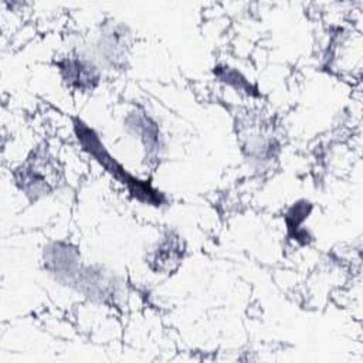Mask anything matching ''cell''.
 <instances>
[{
	"label": "cell",
	"instance_id": "obj_5",
	"mask_svg": "<svg viewBox=\"0 0 363 363\" xmlns=\"http://www.w3.org/2000/svg\"><path fill=\"white\" fill-rule=\"evenodd\" d=\"M54 64L62 84L75 92H92L101 84L104 71L85 48L61 55Z\"/></svg>",
	"mask_w": 363,
	"mask_h": 363
},
{
	"label": "cell",
	"instance_id": "obj_11",
	"mask_svg": "<svg viewBox=\"0 0 363 363\" xmlns=\"http://www.w3.org/2000/svg\"><path fill=\"white\" fill-rule=\"evenodd\" d=\"M213 74L218 82L234 89L235 92H240L251 98L261 96L258 86L254 82H251L244 72H241L238 68L233 65L217 64L213 67Z\"/></svg>",
	"mask_w": 363,
	"mask_h": 363
},
{
	"label": "cell",
	"instance_id": "obj_2",
	"mask_svg": "<svg viewBox=\"0 0 363 363\" xmlns=\"http://www.w3.org/2000/svg\"><path fill=\"white\" fill-rule=\"evenodd\" d=\"M11 177L17 190L30 203H37L62 187L64 169L48 147L40 145L13 169Z\"/></svg>",
	"mask_w": 363,
	"mask_h": 363
},
{
	"label": "cell",
	"instance_id": "obj_9",
	"mask_svg": "<svg viewBox=\"0 0 363 363\" xmlns=\"http://www.w3.org/2000/svg\"><path fill=\"white\" fill-rule=\"evenodd\" d=\"M240 149L244 160L258 172L272 169L281 153V145L277 136L262 128L241 132Z\"/></svg>",
	"mask_w": 363,
	"mask_h": 363
},
{
	"label": "cell",
	"instance_id": "obj_3",
	"mask_svg": "<svg viewBox=\"0 0 363 363\" xmlns=\"http://www.w3.org/2000/svg\"><path fill=\"white\" fill-rule=\"evenodd\" d=\"M133 48V33L121 20L106 18L96 28L85 50L102 71H123L129 65Z\"/></svg>",
	"mask_w": 363,
	"mask_h": 363
},
{
	"label": "cell",
	"instance_id": "obj_10",
	"mask_svg": "<svg viewBox=\"0 0 363 363\" xmlns=\"http://www.w3.org/2000/svg\"><path fill=\"white\" fill-rule=\"evenodd\" d=\"M312 211L313 204L306 199H301L294 201L284 214L286 235L289 240H294L299 245H308L313 240L312 233L305 227V223Z\"/></svg>",
	"mask_w": 363,
	"mask_h": 363
},
{
	"label": "cell",
	"instance_id": "obj_4",
	"mask_svg": "<svg viewBox=\"0 0 363 363\" xmlns=\"http://www.w3.org/2000/svg\"><path fill=\"white\" fill-rule=\"evenodd\" d=\"M92 303L121 308L125 301L122 277L104 264H84L72 288Z\"/></svg>",
	"mask_w": 363,
	"mask_h": 363
},
{
	"label": "cell",
	"instance_id": "obj_6",
	"mask_svg": "<svg viewBox=\"0 0 363 363\" xmlns=\"http://www.w3.org/2000/svg\"><path fill=\"white\" fill-rule=\"evenodd\" d=\"M41 265L44 272L57 284L72 288L84 262L79 250L65 241L54 240L43 247Z\"/></svg>",
	"mask_w": 363,
	"mask_h": 363
},
{
	"label": "cell",
	"instance_id": "obj_1",
	"mask_svg": "<svg viewBox=\"0 0 363 363\" xmlns=\"http://www.w3.org/2000/svg\"><path fill=\"white\" fill-rule=\"evenodd\" d=\"M72 130L81 149L89 157H92L112 179L122 184L135 201L155 208H162L167 206L169 199L166 193L153 186L150 180L140 179L139 176L130 173L125 167V164L121 163L118 157L111 153V150L104 143L101 135L85 121H82L81 118H74Z\"/></svg>",
	"mask_w": 363,
	"mask_h": 363
},
{
	"label": "cell",
	"instance_id": "obj_7",
	"mask_svg": "<svg viewBox=\"0 0 363 363\" xmlns=\"http://www.w3.org/2000/svg\"><path fill=\"white\" fill-rule=\"evenodd\" d=\"M125 132L143 149L146 157L156 160L166 149V140L159 122L145 108L136 106L123 118Z\"/></svg>",
	"mask_w": 363,
	"mask_h": 363
},
{
	"label": "cell",
	"instance_id": "obj_8",
	"mask_svg": "<svg viewBox=\"0 0 363 363\" xmlns=\"http://www.w3.org/2000/svg\"><path fill=\"white\" fill-rule=\"evenodd\" d=\"M187 252V245L176 230L163 231L146 251L145 262L153 274L169 275L180 268Z\"/></svg>",
	"mask_w": 363,
	"mask_h": 363
}]
</instances>
